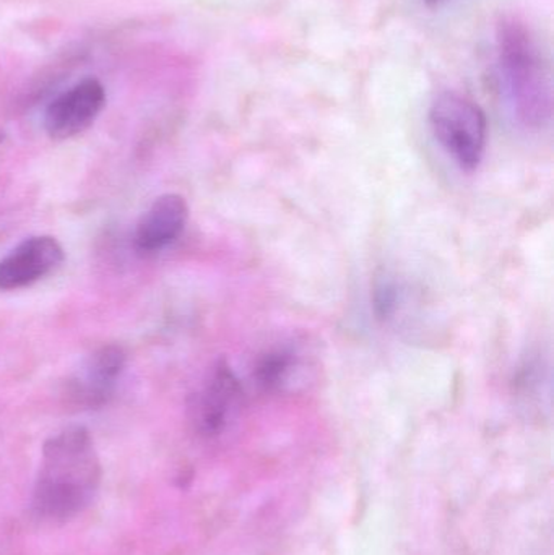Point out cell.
Segmentation results:
<instances>
[{
    "label": "cell",
    "mask_w": 554,
    "mask_h": 555,
    "mask_svg": "<svg viewBox=\"0 0 554 555\" xmlns=\"http://www.w3.org/2000/svg\"><path fill=\"white\" fill-rule=\"evenodd\" d=\"M101 476L90 433L81 426L61 430L42 447L41 472L31 498L33 515L48 524L72 520L90 507Z\"/></svg>",
    "instance_id": "6da1fadb"
},
{
    "label": "cell",
    "mask_w": 554,
    "mask_h": 555,
    "mask_svg": "<svg viewBox=\"0 0 554 555\" xmlns=\"http://www.w3.org/2000/svg\"><path fill=\"white\" fill-rule=\"evenodd\" d=\"M498 81L514 119L542 129L552 119V68L539 39L524 23L504 20L498 28Z\"/></svg>",
    "instance_id": "7a4b0ae2"
},
{
    "label": "cell",
    "mask_w": 554,
    "mask_h": 555,
    "mask_svg": "<svg viewBox=\"0 0 554 555\" xmlns=\"http://www.w3.org/2000/svg\"><path fill=\"white\" fill-rule=\"evenodd\" d=\"M435 139L464 171H475L484 159L488 140L485 111L462 94H439L429 109Z\"/></svg>",
    "instance_id": "3957f363"
},
{
    "label": "cell",
    "mask_w": 554,
    "mask_h": 555,
    "mask_svg": "<svg viewBox=\"0 0 554 555\" xmlns=\"http://www.w3.org/2000/svg\"><path fill=\"white\" fill-rule=\"evenodd\" d=\"M241 393L233 369L224 361L217 362L192 403L195 429L205 437L220 436L240 406Z\"/></svg>",
    "instance_id": "277c9868"
},
{
    "label": "cell",
    "mask_w": 554,
    "mask_h": 555,
    "mask_svg": "<svg viewBox=\"0 0 554 555\" xmlns=\"http://www.w3.org/2000/svg\"><path fill=\"white\" fill-rule=\"evenodd\" d=\"M106 104V91L96 78H85L55 98L44 114L46 132L51 139L67 140L83 133Z\"/></svg>",
    "instance_id": "5b68a950"
},
{
    "label": "cell",
    "mask_w": 554,
    "mask_h": 555,
    "mask_svg": "<svg viewBox=\"0 0 554 555\" xmlns=\"http://www.w3.org/2000/svg\"><path fill=\"white\" fill-rule=\"evenodd\" d=\"M64 257V249L54 237L36 236L23 241L0 260V291L31 286L57 270Z\"/></svg>",
    "instance_id": "8992f818"
},
{
    "label": "cell",
    "mask_w": 554,
    "mask_h": 555,
    "mask_svg": "<svg viewBox=\"0 0 554 555\" xmlns=\"http://www.w3.org/2000/svg\"><path fill=\"white\" fill-rule=\"evenodd\" d=\"M126 362L127 354L120 346L107 345L94 351L72 380L70 395L75 403L88 410L106 404Z\"/></svg>",
    "instance_id": "52a82bcc"
},
{
    "label": "cell",
    "mask_w": 554,
    "mask_h": 555,
    "mask_svg": "<svg viewBox=\"0 0 554 555\" xmlns=\"http://www.w3.org/2000/svg\"><path fill=\"white\" fill-rule=\"evenodd\" d=\"M188 220L189 207L184 197L179 194L162 195L137 224V249L145 254L166 249L184 233Z\"/></svg>",
    "instance_id": "ba28073f"
},
{
    "label": "cell",
    "mask_w": 554,
    "mask_h": 555,
    "mask_svg": "<svg viewBox=\"0 0 554 555\" xmlns=\"http://www.w3.org/2000/svg\"><path fill=\"white\" fill-rule=\"evenodd\" d=\"M298 365L299 358L293 349H272L257 362V384L266 390H280L292 380Z\"/></svg>",
    "instance_id": "9c48e42d"
},
{
    "label": "cell",
    "mask_w": 554,
    "mask_h": 555,
    "mask_svg": "<svg viewBox=\"0 0 554 555\" xmlns=\"http://www.w3.org/2000/svg\"><path fill=\"white\" fill-rule=\"evenodd\" d=\"M400 289L399 284L392 278L384 276L374 284L373 306L377 319H392L394 313L399 309Z\"/></svg>",
    "instance_id": "30bf717a"
},
{
    "label": "cell",
    "mask_w": 554,
    "mask_h": 555,
    "mask_svg": "<svg viewBox=\"0 0 554 555\" xmlns=\"http://www.w3.org/2000/svg\"><path fill=\"white\" fill-rule=\"evenodd\" d=\"M445 2H448V0H425L426 5L428 7H438Z\"/></svg>",
    "instance_id": "8fae6325"
},
{
    "label": "cell",
    "mask_w": 554,
    "mask_h": 555,
    "mask_svg": "<svg viewBox=\"0 0 554 555\" xmlns=\"http://www.w3.org/2000/svg\"><path fill=\"white\" fill-rule=\"evenodd\" d=\"M3 142V133H0V143Z\"/></svg>",
    "instance_id": "7c38bea8"
}]
</instances>
